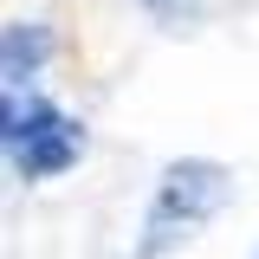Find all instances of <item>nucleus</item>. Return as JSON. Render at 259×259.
Listing matches in <instances>:
<instances>
[{"mask_svg": "<svg viewBox=\"0 0 259 259\" xmlns=\"http://www.w3.org/2000/svg\"><path fill=\"white\" fill-rule=\"evenodd\" d=\"M233 201V175L207 156H182L162 168L156 194H149V214H143V240H136V259H168L182 240H194L201 227Z\"/></svg>", "mask_w": 259, "mask_h": 259, "instance_id": "obj_1", "label": "nucleus"}, {"mask_svg": "<svg viewBox=\"0 0 259 259\" xmlns=\"http://www.w3.org/2000/svg\"><path fill=\"white\" fill-rule=\"evenodd\" d=\"M0 149H7L13 182H52V175H65L84 156V123L65 117L39 91H7V104H0Z\"/></svg>", "mask_w": 259, "mask_h": 259, "instance_id": "obj_2", "label": "nucleus"}, {"mask_svg": "<svg viewBox=\"0 0 259 259\" xmlns=\"http://www.w3.org/2000/svg\"><path fill=\"white\" fill-rule=\"evenodd\" d=\"M46 59H52V32L39 20H7V32H0V78H7V91H32Z\"/></svg>", "mask_w": 259, "mask_h": 259, "instance_id": "obj_3", "label": "nucleus"}, {"mask_svg": "<svg viewBox=\"0 0 259 259\" xmlns=\"http://www.w3.org/2000/svg\"><path fill=\"white\" fill-rule=\"evenodd\" d=\"M143 13H149L156 26L182 32V26H194V20H201V0H143Z\"/></svg>", "mask_w": 259, "mask_h": 259, "instance_id": "obj_4", "label": "nucleus"}]
</instances>
